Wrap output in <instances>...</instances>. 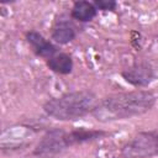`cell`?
<instances>
[{
    "label": "cell",
    "mask_w": 158,
    "mask_h": 158,
    "mask_svg": "<svg viewBox=\"0 0 158 158\" xmlns=\"http://www.w3.org/2000/svg\"><path fill=\"white\" fill-rule=\"evenodd\" d=\"M157 96L151 90H131L115 93L99 99L91 116L101 122H114L144 115L156 105Z\"/></svg>",
    "instance_id": "6da1fadb"
},
{
    "label": "cell",
    "mask_w": 158,
    "mask_h": 158,
    "mask_svg": "<svg viewBox=\"0 0 158 158\" xmlns=\"http://www.w3.org/2000/svg\"><path fill=\"white\" fill-rule=\"evenodd\" d=\"M96 94L89 89L68 91L52 98L43 104V111L57 121H77L91 115L96 102Z\"/></svg>",
    "instance_id": "7a4b0ae2"
},
{
    "label": "cell",
    "mask_w": 158,
    "mask_h": 158,
    "mask_svg": "<svg viewBox=\"0 0 158 158\" xmlns=\"http://www.w3.org/2000/svg\"><path fill=\"white\" fill-rule=\"evenodd\" d=\"M123 158H152L158 156V132L142 131L136 133L121 148Z\"/></svg>",
    "instance_id": "3957f363"
},
{
    "label": "cell",
    "mask_w": 158,
    "mask_h": 158,
    "mask_svg": "<svg viewBox=\"0 0 158 158\" xmlns=\"http://www.w3.org/2000/svg\"><path fill=\"white\" fill-rule=\"evenodd\" d=\"M65 132L63 127H53L46 131V133L41 137L36 147L33 148L32 154L40 158H53L65 151Z\"/></svg>",
    "instance_id": "277c9868"
},
{
    "label": "cell",
    "mask_w": 158,
    "mask_h": 158,
    "mask_svg": "<svg viewBox=\"0 0 158 158\" xmlns=\"http://www.w3.org/2000/svg\"><path fill=\"white\" fill-rule=\"evenodd\" d=\"M121 77L126 83L136 88H146L151 85L156 78V69L154 67L146 60L136 62L125 70L121 72Z\"/></svg>",
    "instance_id": "5b68a950"
},
{
    "label": "cell",
    "mask_w": 158,
    "mask_h": 158,
    "mask_svg": "<svg viewBox=\"0 0 158 158\" xmlns=\"http://www.w3.org/2000/svg\"><path fill=\"white\" fill-rule=\"evenodd\" d=\"M25 38H26L27 43L32 47L33 53L37 57L44 58L46 60L52 58L53 56H56L58 52V47L56 44H53L49 40H47L38 31H35V30L27 31L25 33Z\"/></svg>",
    "instance_id": "8992f818"
},
{
    "label": "cell",
    "mask_w": 158,
    "mask_h": 158,
    "mask_svg": "<svg viewBox=\"0 0 158 158\" xmlns=\"http://www.w3.org/2000/svg\"><path fill=\"white\" fill-rule=\"evenodd\" d=\"M77 37V30L65 15H60L52 27L51 38L57 44H68Z\"/></svg>",
    "instance_id": "52a82bcc"
},
{
    "label": "cell",
    "mask_w": 158,
    "mask_h": 158,
    "mask_svg": "<svg viewBox=\"0 0 158 158\" xmlns=\"http://www.w3.org/2000/svg\"><path fill=\"white\" fill-rule=\"evenodd\" d=\"M107 135L109 132L102 130H89L85 127H79V128H74L65 132V143H67V147L70 148L86 142L101 139Z\"/></svg>",
    "instance_id": "ba28073f"
},
{
    "label": "cell",
    "mask_w": 158,
    "mask_h": 158,
    "mask_svg": "<svg viewBox=\"0 0 158 158\" xmlns=\"http://www.w3.org/2000/svg\"><path fill=\"white\" fill-rule=\"evenodd\" d=\"M96 15H98L96 6L94 5V2L86 0L74 1L70 10V17L79 22H90L96 17Z\"/></svg>",
    "instance_id": "9c48e42d"
},
{
    "label": "cell",
    "mask_w": 158,
    "mask_h": 158,
    "mask_svg": "<svg viewBox=\"0 0 158 158\" xmlns=\"http://www.w3.org/2000/svg\"><path fill=\"white\" fill-rule=\"evenodd\" d=\"M46 65L48 67L49 70L53 73L60 74V75H68L73 72V59L68 53H57L52 58L46 60Z\"/></svg>",
    "instance_id": "30bf717a"
},
{
    "label": "cell",
    "mask_w": 158,
    "mask_h": 158,
    "mask_svg": "<svg viewBox=\"0 0 158 158\" xmlns=\"http://www.w3.org/2000/svg\"><path fill=\"white\" fill-rule=\"evenodd\" d=\"M94 5L101 11H112L117 7V2L115 0H94Z\"/></svg>",
    "instance_id": "8fae6325"
}]
</instances>
